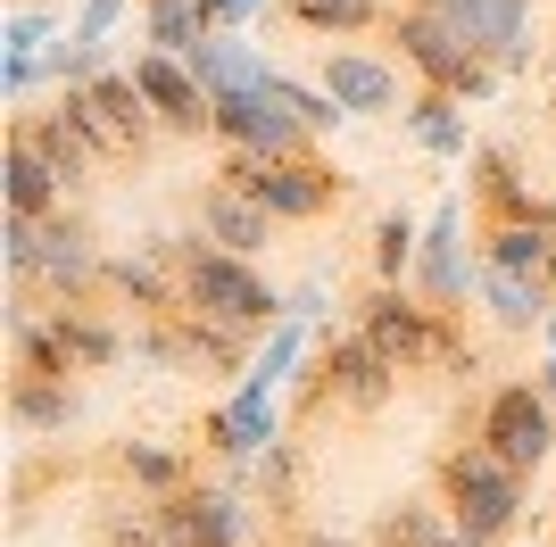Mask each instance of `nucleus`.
I'll return each instance as SVG.
<instances>
[{"instance_id":"nucleus-19","label":"nucleus","mask_w":556,"mask_h":547,"mask_svg":"<svg viewBox=\"0 0 556 547\" xmlns=\"http://www.w3.org/2000/svg\"><path fill=\"white\" fill-rule=\"evenodd\" d=\"M75 415H84V390L67 382V373H9V423L17 432H67Z\"/></svg>"},{"instance_id":"nucleus-33","label":"nucleus","mask_w":556,"mask_h":547,"mask_svg":"<svg viewBox=\"0 0 556 547\" xmlns=\"http://www.w3.org/2000/svg\"><path fill=\"white\" fill-rule=\"evenodd\" d=\"M291 547H357V539H332V531H300Z\"/></svg>"},{"instance_id":"nucleus-28","label":"nucleus","mask_w":556,"mask_h":547,"mask_svg":"<svg viewBox=\"0 0 556 547\" xmlns=\"http://www.w3.org/2000/svg\"><path fill=\"white\" fill-rule=\"evenodd\" d=\"M141 42H150V50H175V59H191V50L208 42L200 0H141Z\"/></svg>"},{"instance_id":"nucleus-32","label":"nucleus","mask_w":556,"mask_h":547,"mask_svg":"<svg viewBox=\"0 0 556 547\" xmlns=\"http://www.w3.org/2000/svg\"><path fill=\"white\" fill-rule=\"evenodd\" d=\"M100 547H175L159 531V514H150V523H134V514H109V523H100Z\"/></svg>"},{"instance_id":"nucleus-30","label":"nucleus","mask_w":556,"mask_h":547,"mask_svg":"<svg viewBox=\"0 0 556 547\" xmlns=\"http://www.w3.org/2000/svg\"><path fill=\"white\" fill-rule=\"evenodd\" d=\"M457 523H441V506H424V498H407V506H382V523H374V547H441Z\"/></svg>"},{"instance_id":"nucleus-9","label":"nucleus","mask_w":556,"mask_h":547,"mask_svg":"<svg viewBox=\"0 0 556 547\" xmlns=\"http://www.w3.org/2000/svg\"><path fill=\"white\" fill-rule=\"evenodd\" d=\"M416 9H432L448 34H465L490 67H507V75H523L532 50H540L532 42V0H416Z\"/></svg>"},{"instance_id":"nucleus-3","label":"nucleus","mask_w":556,"mask_h":547,"mask_svg":"<svg viewBox=\"0 0 556 547\" xmlns=\"http://www.w3.org/2000/svg\"><path fill=\"white\" fill-rule=\"evenodd\" d=\"M357 323H366L374 341H382V357H391L399 373H416V365H448V373H473V348H465L457 316H448V307H432L424 291H399V282H382V291L357 307Z\"/></svg>"},{"instance_id":"nucleus-17","label":"nucleus","mask_w":556,"mask_h":547,"mask_svg":"<svg viewBox=\"0 0 556 547\" xmlns=\"http://www.w3.org/2000/svg\"><path fill=\"white\" fill-rule=\"evenodd\" d=\"M556 257V225L548 216H490L482 225V266L490 274H523V282H540Z\"/></svg>"},{"instance_id":"nucleus-31","label":"nucleus","mask_w":556,"mask_h":547,"mask_svg":"<svg viewBox=\"0 0 556 547\" xmlns=\"http://www.w3.org/2000/svg\"><path fill=\"white\" fill-rule=\"evenodd\" d=\"M416 250H424V232L407 225V216H382V225H374V274H382V282L416 274Z\"/></svg>"},{"instance_id":"nucleus-27","label":"nucleus","mask_w":556,"mask_h":547,"mask_svg":"<svg viewBox=\"0 0 556 547\" xmlns=\"http://www.w3.org/2000/svg\"><path fill=\"white\" fill-rule=\"evenodd\" d=\"M282 17L300 34H374V25H391V9L382 0H282Z\"/></svg>"},{"instance_id":"nucleus-18","label":"nucleus","mask_w":556,"mask_h":547,"mask_svg":"<svg viewBox=\"0 0 556 547\" xmlns=\"http://www.w3.org/2000/svg\"><path fill=\"white\" fill-rule=\"evenodd\" d=\"M200 232H208L216 250H241V257H257L266 241H275V216H266V207H257L250 191H232V182L216 175L208 191H200Z\"/></svg>"},{"instance_id":"nucleus-16","label":"nucleus","mask_w":556,"mask_h":547,"mask_svg":"<svg viewBox=\"0 0 556 547\" xmlns=\"http://www.w3.org/2000/svg\"><path fill=\"white\" fill-rule=\"evenodd\" d=\"M325 91L349 116H407V100H416V91H399V67H382V59H366V50H332L325 59Z\"/></svg>"},{"instance_id":"nucleus-4","label":"nucleus","mask_w":556,"mask_h":547,"mask_svg":"<svg viewBox=\"0 0 556 547\" xmlns=\"http://www.w3.org/2000/svg\"><path fill=\"white\" fill-rule=\"evenodd\" d=\"M225 182L232 191H250L275 225H316V216H332L341 207L349 182L332 175L316 150H300V158H266V150H225Z\"/></svg>"},{"instance_id":"nucleus-29","label":"nucleus","mask_w":556,"mask_h":547,"mask_svg":"<svg viewBox=\"0 0 556 547\" xmlns=\"http://www.w3.org/2000/svg\"><path fill=\"white\" fill-rule=\"evenodd\" d=\"M116 473L125 481H141V489H184L191 481V456H175V448H159V440H125V448H116Z\"/></svg>"},{"instance_id":"nucleus-13","label":"nucleus","mask_w":556,"mask_h":547,"mask_svg":"<svg viewBox=\"0 0 556 547\" xmlns=\"http://www.w3.org/2000/svg\"><path fill=\"white\" fill-rule=\"evenodd\" d=\"M134 84L150 91V109H159L166 133H216V100H208V84L191 75V59H175V50H141Z\"/></svg>"},{"instance_id":"nucleus-22","label":"nucleus","mask_w":556,"mask_h":547,"mask_svg":"<svg viewBox=\"0 0 556 547\" xmlns=\"http://www.w3.org/2000/svg\"><path fill=\"white\" fill-rule=\"evenodd\" d=\"M17 133L34 141V150H42L50 166H59V182H67V191H84V182H92V158H100V150H92L84 133H75V125H67L59 109H42V116H17Z\"/></svg>"},{"instance_id":"nucleus-11","label":"nucleus","mask_w":556,"mask_h":547,"mask_svg":"<svg viewBox=\"0 0 556 547\" xmlns=\"http://www.w3.org/2000/svg\"><path fill=\"white\" fill-rule=\"evenodd\" d=\"M150 514H159V531L175 547H241V539H250V506H241V489H200V481H184V489H166Z\"/></svg>"},{"instance_id":"nucleus-5","label":"nucleus","mask_w":556,"mask_h":547,"mask_svg":"<svg viewBox=\"0 0 556 547\" xmlns=\"http://www.w3.org/2000/svg\"><path fill=\"white\" fill-rule=\"evenodd\" d=\"M59 116L92 141L100 158H141L150 133H159V109H150V91L134 84V67H125V75L100 67L92 84H67V91H59Z\"/></svg>"},{"instance_id":"nucleus-8","label":"nucleus","mask_w":556,"mask_h":547,"mask_svg":"<svg viewBox=\"0 0 556 547\" xmlns=\"http://www.w3.org/2000/svg\"><path fill=\"white\" fill-rule=\"evenodd\" d=\"M341 398V407L374 415V407H391V390H399V365L382 357V341H374L366 323L357 332H341V341H325V357L307 365V398Z\"/></svg>"},{"instance_id":"nucleus-7","label":"nucleus","mask_w":556,"mask_h":547,"mask_svg":"<svg viewBox=\"0 0 556 547\" xmlns=\"http://www.w3.org/2000/svg\"><path fill=\"white\" fill-rule=\"evenodd\" d=\"M216 141L225 150H266V158H300V150H316V125L282 100V75H266V84L216 91Z\"/></svg>"},{"instance_id":"nucleus-34","label":"nucleus","mask_w":556,"mask_h":547,"mask_svg":"<svg viewBox=\"0 0 556 547\" xmlns=\"http://www.w3.org/2000/svg\"><path fill=\"white\" fill-rule=\"evenodd\" d=\"M441 547H498V539H473V531H448Z\"/></svg>"},{"instance_id":"nucleus-20","label":"nucleus","mask_w":556,"mask_h":547,"mask_svg":"<svg viewBox=\"0 0 556 547\" xmlns=\"http://www.w3.org/2000/svg\"><path fill=\"white\" fill-rule=\"evenodd\" d=\"M0 175H9V216H59V207H67L59 166H50L42 150L17 133V125H9V166H0Z\"/></svg>"},{"instance_id":"nucleus-37","label":"nucleus","mask_w":556,"mask_h":547,"mask_svg":"<svg viewBox=\"0 0 556 547\" xmlns=\"http://www.w3.org/2000/svg\"><path fill=\"white\" fill-rule=\"evenodd\" d=\"M548 341H556V307H548Z\"/></svg>"},{"instance_id":"nucleus-26","label":"nucleus","mask_w":556,"mask_h":547,"mask_svg":"<svg viewBox=\"0 0 556 547\" xmlns=\"http://www.w3.org/2000/svg\"><path fill=\"white\" fill-rule=\"evenodd\" d=\"M482 298H490V316L507 323V332H532V323H548V307H556L548 282H523V274H490V266H482Z\"/></svg>"},{"instance_id":"nucleus-25","label":"nucleus","mask_w":556,"mask_h":547,"mask_svg":"<svg viewBox=\"0 0 556 547\" xmlns=\"http://www.w3.org/2000/svg\"><path fill=\"white\" fill-rule=\"evenodd\" d=\"M407 133H416L432 158H465V109H457V91L424 84L416 100H407Z\"/></svg>"},{"instance_id":"nucleus-6","label":"nucleus","mask_w":556,"mask_h":547,"mask_svg":"<svg viewBox=\"0 0 556 547\" xmlns=\"http://www.w3.org/2000/svg\"><path fill=\"white\" fill-rule=\"evenodd\" d=\"M391 42H399V59H407L432 91H457V100H490L498 75H507V67H490L465 34H448L432 9H399V17H391Z\"/></svg>"},{"instance_id":"nucleus-15","label":"nucleus","mask_w":556,"mask_h":547,"mask_svg":"<svg viewBox=\"0 0 556 547\" xmlns=\"http://www.w3.org/2000/svg\"><path fill=\"white\" fill-rule=\"evenodd\" d=\"M208 448L225 456L232 473H241L250 456L275 448V382H266V373H250V382H241V398L208 415Z\"/></svg>"},{"instance_id":"nucleus-2","label":"nucleus","mask_w":556,"mask_h":547,"mask_svg":"<svg viewBox=\"0 0 556 547\" xmlns=\"http://www.w3.org/2000/svg\"><path fill=\"white\" fill-rule=\"evenodd\" d=\"M523 481L532 473L507 465L482 432L457 440V448L441 456V506H448V523L473 531V539H507V531L523 523Z\"/></svg>"},{"instance_id":"nucleus-36","label":"nucleus","mask_w":556,"mask_h":547,"mask_svg":"<svg viewBox=\"0 0 556 547\" xmlns=\"http://www.w3.org/2000/svg\"><path fill=\"white\" fill-rule=\"evenodd\" d=\"M25 9H59V0H25Z\"/></svg>"},{"instance_id":"nucleus-23","label":"nucleus","mask_w":556,"mask_h":547,"mask_svg":"<svg viewBox=\"0 0 556 547\" xmlns=\"http://www.w3.org/2000/svg\"><path fill=\"white\" fill-rule=\"evenodd\" d=\"M473 166H482V175H473V191H482V207H490V216H548V225H556V207L540 200L532 182H523V166H515L507 150H482Z\"/></svg>"},{"instance_id":"nucleus-35","label":"nucleus","mask_w":556,"mask_h":547,"mask_svg":"<svg viewBox=\"0 0 556 547\" xmlns=\"http://www.w3.org/2000/svg\"><path fill=\"white\" fill-rule=\"evenodd\" d=\"M540 282H548V291H556V257H548V274H540Z\"/></svg>"},{"instance_id":"nucleus-1","label":"nucleus","mask_w":556,"mask_h":547,"mask_svg":"<svg viewBox=\"0 0 556 547\" xmlns=\"http://www.w3.org/2000/svg\"><path fill=\"white\" fill-rule=\"evenodd\" d=\"M175 266H184V307L208 316V323H225V332H266V323L282 316L275 282H266L241 250H216L208 232L175 241Z\"/></svg>"},{"instance_id":"nucleus-24","label":"nucleus","mask_w":556,"mask_h":547,"mask_svg":"<svg viewBox=\"0 0 556 547\" xmlns=\"http://www.w3.org/2000/svg\"><path fill=\"white\" fill-rule=\"evenodd\" d=\"M191 75H200V84H208V100L216 91H241V84H266V59H257L250 42H232V34H208V42L191 50Z\"/></svg>"},{"instance_id":"nucleus-12","label":"nucleus","mask_w":556,"mask_h":547,"mask_svg":"<svg viewBox=\"0 0 556 547\" xmlns=\"http://www.w3.org/2000/svg\"><path fill=\"white\" fill-rule=\"evenodd\" d=\"M100 274H109V257L92 250V225L84 216H42V250H34V282L25 291H50V298H92Z\"/></svg>"},{"instance_id":"nucleus-14","label":"nucleus","mask_w":556,"mask_h":547,"mask_svg":"<svg viewBox=\"0 0 556 547\" xmlns=\"http://www.w3.org/2000/svg\"><path fill=\"white\" fill-rule=\"evenodd\" d=\"M416 291L432 298V307H448L457 316L465 291H473V266H465V207L448 200L441 216H432V232H424V250H416Z\"/></svg>"},{"instance_id":"nucleus-10","label":"nucleus","mask_w":556,"mask_h":547,"mask_svg":"<svg viewBox=\"0 0 556 547\" xmlns=\"http://www.w3.org/2000/svg\"><path fill=\"white\" fill-rule=\"evenodd\" d=\"M473 432L507 456V465L540 473V465H548V448H556V407L540 398V382H498V390L482 398V423H473Z\"/></svg>"},{"instance_id":"nucleus-21","label":"nucleus","mask_w":556,"mask_h":547,"mask_svg":"<svg viewBox=\"0 0 556 547\" xmlns=\"http://www.w3.org/2000/svg\"><path fill=\"white\" fill-rule=\"evenodd\" d=\"M50 323H59V341H67L75 373H109V365L125 357V332H116L109 316H92V298H59V307H50Z\"/></svg>"}]
</instances>
